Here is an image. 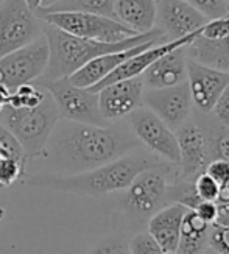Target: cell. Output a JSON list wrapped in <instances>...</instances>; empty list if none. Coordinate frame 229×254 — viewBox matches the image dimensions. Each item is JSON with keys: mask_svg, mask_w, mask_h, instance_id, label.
I'll list each match as a JSON object with an SVG mask.
<instances>
[{"mask_svg": "<svg viewBox=\"0 0 229 254\" xmlns=\"http://www.w3.org/2000/svg\"><path fill=\"white\" fill-rule=\"evenodd\" d=\"M140 147L123 127H97L59 119L41 156L53 175H76L100 167Z\"/></svg>", "mask_w": 229, "mask_h": 254, "instance_id": "6da1fadb", "label": "cell"}, {"mask_svg": "<svg viewBox=\"0 0 229 254\" xmlns=\"http://www.w3.org/2000/svg\"><path fill=\"white\" fill-rule=\"evenodd\" d=\"M166 162L150 151L134 150L100 167L76 175L39 173L22 176V183L28 187H42L73 195L100 198L109 193L122 192L133 183L139 173Z\"/></svg>", "mask_w": 229, "mask_h": 254, "instance_id": "7a4b0ae2", "label": "cell"}, {"mask_svg": "<svg viewBox=\"0 0 229 254\" xmlns=\"http://www.w3.org/2000/svg\"><path fill=\"white\" fill-rule=\"evenodd\" d=\"M181 178L178 164L162 162L139 173L117 200L113 222L117 233H139L159 209L173 203V187Z\"/></svg>", "mask_w": 229, "mask_h": 254, "instance_id": "3957f363", "label": "cell"}, {"mask_svg": "<svg viewBox=\"0 0 229 254\" xmlns=\"http://www.w3.org/2000/svg\"><path fill=\"white\" fill-rule=\"evenodd\" d=\"M42 33L49 46V64L41 78H38V83L69 78L72 73L80 70L83 65H86L89 61L106 53L128 50L131 47H136L139 44H144L148 41L166 42L162 33L158 28L151 30L148 33L134 35L128 39L114 42V44L73 36L49 24H44Z\"/></svg>", "mask_w": 229, "mask_h": 254, "instance_id": "277c9868", "label": "cell"}, {"mask_svg": "<svg viewBox=\"0 0 229 254\" xmlns=\"http://www.w3.org/2000/svg\"><path fill=\"white\" fill-rule=\"evenodd\" d=\"M53 98L47 94L44 102L35 108H13L6 105L0 113L2 125L20 145L27 159L38 158L59 120Z\"/></svg>", "mask_w": 229, "mask_h": 254, "instance_id": "5b68a950", "label": "cell"}, {"mask_svg": "<svg viewBox=\"0 0 229 254\" xmlns=\"http://www.w3.org/2000/svg\"><path fill=\"white\" fill-rule=\"evenodd\" d=\"M44 24H49L52 27H57L69 35L84 38V39H94L100 42L114 44L123 39H128L134 35L131 28L123 25L111 17L89 14V13H41L36 14Z\"/></svg>", "mask_w": 229, "mask_h": 254, "instance_id": "8992f818", "label": "cell"}, {"mask_svg": "<svg viewBox=\"0 0 229 254\" xmlns=\"http://www.w3.org/2000/svg\"><path fill=\"white\" fill-rule=\"evenodd\" d=\"M47 91L53 98L61 119L72 122L89 124L97 127L109 125L102 117L98 109V97L86 87H78L69 81V78H59L53 81L35 83Z\"/></svg>", "mask_w": 229, "mask_h": 254, "instance_id": "52a82bcc", "label": "cell"}, {"mask_svg": "<svg viewBox=\"0 0 229 254\" xmlns=\"http://www.w3.org/2000/svg\"><path fill=\"white\" fill-rule=\"evenodd\" d=\"M39 20L25 0H3L0 5V58L39 39Z\"/></svg>", "mask_w": 229, "mask_h": 254, "instance_id": "ba28073f", "label": "cell"}, {"mask_svg": "<svg viewBox=\"0 0 229 254\" xmlns=\"http://www.w3.org/2000/svg\"><path fill=\"white\" fill-rule=\"evenodd\" d=\"M47 64L49 46L42 36L30 46L0 58V84L13 92L19 86L41 78Z\"/></svg>", "mask_w": 229, "mask_h": 254, "instance_id": "9c48e42d", "label": "cell"}, {"mask_svg": "<svg viewBox=\"0 0 229 254\" xmlns=\"http://www.w3.org/2000/svg\"><path fill=\"white\" fill-rule=\"evenodd\" d=\"M129 129L133 131L140 145L148 148L150 153L156 154L166 162L179 164V148L174 131L148 109L139 106L128 116Z\"/></svg>", "mask_w": 229, "mask_h": 254, "instance_id": "30bf717a", "label": "cell"}, {"mask_svg": "<svg viewBox=\"0 0 229 254\" xmlns=\"http://www.w3.org/2000/svg\"><path fill=\"white\" fill-rule=\"evenodd\" d=\"M142 102L173 131L187 122L193 106L187 81L162 89H147Z\"/></svg>", "mask_w": 229, "mask_h": 254, "instance_id": "8fae6325", "label": "cell"}, {"mask_svg": "<svg viewBox=\"0 0 229 254\" xmlns=\"http://www.w3.org/2000/svg\"><path fill=\"white\" fill-rule=\"evenodd\" d=\"M178 148H179V173L185 181H193L196 176L204 173L209 164V145L204 128L187 120L178 129H174Z\"/></svg>", "mask_w": 229, "mask_h": 254, "instance_id": "7c38bea8", "label": "cell"}, {"mask_svg": "<svg viewBox=\"0 0 229 254\" xmlns=\"http://www.w3.org/2000/svg\"><path fill=\"white\" fill-rule=\"evenodd\" d=\"M187 86L193 106L200 113L209 114L229 86V72L207 67L187 58Z\"/></svg>", "mask_w": 229, "mask_h": 254, "instance_id": "4fadbf2b", "label": "cell"}, {"mask_svg": "<svg viewBox=\"0 0 229 254\" xmlns=\"http://www.w3.org/2000/svg\"><path fill=\"white\" fill-rule=\"evenodd\" d=\"M145 87L142 78H129L113 83L97 92L98 109L106 122H115L142 106Z\"/></svg>", "mask_w": 229, "mask_h": 254, "instance_id": "5bb4252c", "label": "cell"}, {"mask_svg": "<svg viewBox=\"0 0 229 254\" xmlns=\"http://www.w3.org/2000/svg\"><path fill=\"white\" fill-rule=\"evenodd\" d=\"M161 28H158L166 42L176 41L200 31L207 22L193 6L184 0H161L158 3V16Z\"/></svg>", "mask_w": 229, "mask_h": 254, "instance_id": "9a60e30c", "label": "cell"}, {"mask_svg": "<svg viewBox=\"0 0 229 254\" xmlns=\"http://www.w3.org/2000/svg\"><path fill=\"white\" fill-rule=\"evenodd\" d=\"M145 89H162L187 81V53L185 47L174 49L158 58L140 75Z\"/></svg>", "mask_w": 229, "mask_h": 254, "instance_id": "2e32d148", "label": "cell"}, {"mask_svg": "<svg viewBox=\"0 0 229 254\" xmlns=\"http://www.w3.org/2000/svg\"><path fill=\"white\" fill-rule=\"evenodd\" d=\"M156 44H162V42L161 41H148L144 44H139L136 47H131L128 50L102 55V57H98V58L89 61L86 65H83L80 70L72 73L69 76V81L78 87H86V89H89V87L105 80L106 76L113 70H115L122 63H125L126 60H129L131 57H134V55H137L140 52L156 46Z\"/></svg>", "mask_w": 229, "mask_h": 254, "instance_id": "e0dca14e", "label": "cell"}, {"mask_svg": "<svg viewBox=\"0 0 229 254\" xmlns=\"http://www.w3.org/2000/svg\"><path fill=\"white\" fill-rule=\"evenodd\" d=\"M187 211L189 209L185 206L179 203H172L166 207L159 209V211L148 220L147 231L167 254L174 253L178 248L181 223H182L184 215L187 214Z\"/></svg>", "mask_w": 229, "mask_h": 254, "instance_id": "ac0fdd59", "label": "cell"}, {"mask_svg": "<svg viewBox=\"0 0 229 254\" xmlns=\"http://www.w3.org/2000/svg\"><path fill=\"white\" fill-rule=\"evenodd\" d=\"M115 19L134 33L155 30L158 16V0H115Z\"/></svg>", "mask_w": 229, "mask_h": 254, "instance_id": "d6986e66", "label": "cell"}, {"mask_svg": "<svg viewBox=\"0 0 229 254\" xmlns=\"http://www.w3.org/2000/svg\"><path fill=\"white\" fill-rule=\"evenodd\" d=\"M185 53L195 63L229 72V36L220 41H209L198 36L185 46Z\"/></svg>", "mask_w": 229, "mask_h": 254, "instance_id": "ffe728a7", "label": "cell"}, {"mask_svg": "<svg viewBox=\"0 0 229 254\" xmlns=\"http://www.w3.org/2000/svg\"><path fill=\"white\" fill-rule=\"evenodd\" d=\"M209 223H206L192 209L184 215L181 223V233L178 248L174 254H203L209 248Z\"/></svg>", "mask_w": 229, "mask_h": 254, "instance_id": "44dd1931", "label": "cell"}, {"mask_svg": "<svg viewBox=\"0 0 229 254\" xmlns=\"http://www.w3.org/2000/svg\"><path fill=\"white\" fill-rule=\"evenodd\" d=\"M115 0H57L47 6H41L36 14L41 13H89L115 19ZM117 20V19H115Z\"/></svg>", "mask_w": 229, "mask_h": 254, "instance_id": "7402d4cb", "label": "cell"}, {"mask_svg": "<svg viewBox=\"0 0 229 254\" xmlns=\"http://www.w3.org/2000/svg\"><path fill=\"white\" fill-rule=\"evenodd\" d=\"M46 97H47V91L44 87L35 83H28L19 86L16 91L11 92L8 105L13 108H35L41 105Z\"/></svg>", "mask_w": 229, "mask_h": 254, "instance_id": "603a6c76", "label": "cell"}, {"mask_svg": "<svg viewBox=\"0 0 229 254\" xmlns=\"http://www.w3.org/2000/svg\"><path fill=\"white\" fill-rule=\"evenodd\" d=\"M206 136L207 145H209V158L229 162V128L218 125L209 127V129L206 131Z\"/></svg>", "mask_w": 229, "mask_h": 254, "instance_id": "cb8c5ba5", "label": "cell"}, {"mask_svg": "<svg viewBox=\"0 0 229 254\" xmlns=\"http://www.w3.org/2000/svg\"><path fill=\"white\" fill-rule=\"evenodd\" d=\"M86 254H131V253L125 234L115 233L111 236H106L100 242H97Z\"/></svg>", "mask_w": 229, "mask_h": 254, "instance_id": "d4e9b609", "label": "cell"}, {"mask_svg": "<svg viewBox=\"0 0 229 254\" xmlns=\"http://www.w3.org/2000/svg\"><path fill=\"white\" fill-rule=\"evenodd\" d=\"M25 173V165L11 154L0 158V186L8 187L20 180Z\"/></svg>", "mask_w": 229, "mask_h": 254, "instance_id": "484cf974", "label": "cell"}, {"mask_svg": "<svg viewBox=\"0 0 229 254\" xmlns=\"http://www.w3.org/2000/svg\"><path fill=\"white\" fill-rule=\"evenodd\" d=\"M184 2H187L190 6H193L207 20L229 14L228 0H184Z\"/></svg>", "mask_w": 229, "mask_h": 254, "instance_id": "4316f807", "label": "cell"}, {"mask_svg": "<svg viewBox=\"0 0 229 254\" xmlns=\"http://www.w3.org/2000/svg\"><path fill=\"white\" fill-rule=\"evenodd\" d=\"M131 254H167L148 231H139L128 242Z\"/></svg>", "mask_w": 229, "mask_h": 254, "instance_id": "83f0119b", "label": "cell"}, {"mask_svg": "<svg viewBox=\"0 0 229 254\" xmlns=\"http://www.w3.org/2000/svg\"><path fill=\"white\" fill-rule=\"evenodd\" d=\"M200 36L209 41H220L229 36V16L207 20L201 27Z\"/></svg>", "mask_w": 229, "mask_h": 254, "instance_id": "f1b7e54d", "label": "cell"}, {"mask_svg": "<svg viewBox=\"0 0 229 254\" xmlns=\"http://www.w3.org/2000/svg\"><path fill=\"white\" fill-rule=\"evenodd\" d=\"M193 189H195L196 196H198L201 201H215L217 203L220 186H218L209 175L201 173L196 176L193 180Z\"/></svg>", "mask_w": 229, "mask_h": 254, "instance_id": "f546056e", "label": "cell"}, {"mask_svg": "<svg viewBox=\"0 0 229 254\" xmlns=\"http://www.w3.org/2000/svg\"><path fill=\"white\" fill-rule=\"evenodd\" d=\"M209 250L217 254H229V226L214 223L209 233Z\"/></svg>", "mask_w": 229, "mask_h": 254, "instance_id": "4dcf8cb0", "label": "cell"}, {"mask_svg": "<svg viewBox=\"0 0 229 254\" xmlns=\"http://www.w3.org/2000/svg\"><path fill=\"white\" fill-rule=\"evenodd\" d=\"M214 122L218 127L229 128V86L225 89V92L220 95V98L215 102L214 108L211 109Z\"/></svg>", "mask_w": 229, "mask_h": 254, "instance_id": "1f68e13d", "label": "cell"}, {"mask_svg": "<svg viewBox=\"0 0 229 254\" xmlns=\"http://www.w3.org/2000/svg\"><path fill=\"white\" fill-rule=\"evenodd\" d=\"M204 173L209 175L218 186H223L229 181V162L223 159H211Z\"/></svg>", "mask_w": 229, "mask_h": 254, "instance_id": "d6a6232c", "label": "cell"}, {"mask_svg": "<svg viewBox=\"0 0 229 254\" xmlns=\"http://www.w3.org/2000/svg\"><path fill=\"white\" fill-rule=\"evenodd\" d=\"M192 211L209 225H214L218 218V204L215 201H200Z\"/></svg>", "mask_w": 229, "mask_h": 254, "instance_id": "836d02e7", "label": "cell"}, {"mask_svg": "<svg viewBox=\"0 0 229 254\" xmlns=\"http://www.w3.org/2000/svg\"><path fill=\"white\" fill-rule=\"evenodd\" d=\"M215 223L229 226V204H218V218Z\"/></svg>", "mask_w": 229, "mask_h": 254, "instance_id": "e575fe53", "label": "cell"}, {"mask_svg": "<svg viewBox=\"0 0 229 254\" xmlns=\"http://www.w3.org/2000/svg\"><path fill=\"white\" fill-rule=\"evenodd\" d=\"M217 204H229V181L223 186H220L217 196Z\"/></svg>", "mask_w": 229, "mask_h": 254, "instance_id": "d590c367", "label": "cell"}, {"mask_svg": "<svg viewBox=\"0 0 229 254\" xmlns=\"http://www.w3.org/2000/svg\"><path fill=\"white\" fill-rule=\"evenodd\" d=\"M9 97H11V91L0 84V113H2V109L9 103Z\"/></svg>", "mask_w": 229, "mask_h": 254, "instance_id": "8d00e7d4", "label": "cell"}, {"mask_svg": "<svg viewBox=\"0 0 229 254\" xmlns=\"http://www.w3.org/2000/svg\"><path fill=\"white\" fill-rule=\"evenodd\" d=\"M44 2H46V0H25V3L30 6L31 11H35V13L44 5Z\"/></svg>", "mask_w": 229, "mask_h": 254, "instance_id": "74e56055", "label": "cell"}, {"mask_svg": "<svg viewBox=\"0 0 229 254\" xmlns=\"http://www.w3.org/2000/svg\"><path fill=\"white\" fill-rule=\"evenodd\" d=\"M53 2H57V0H46L42 6H47V5H50V3H53Z\"/></svg>", "mask_w": 229, "mask_h": 254, "instance_id": "f35d334b", "label": "cell"}, {"mask_svg": "<svg viewBox=\"0 0 229 254\" xmlns=\"http://www.w3.org/2000/svg\"><path fill=\"white\" fill-rule=\"evenodd\" d=\"M203 254H217V253H214V251H211L209 248H207V250H206V251H204Z\"/></svg>", "mask_w": 229, "mask_h": 254, "instance_id": "ab89813d", "label": "cell"}, {"mask_svg": "<svg viewBox=\"0 0 229 254\" xmlns=\"http://www.w3.org/2000/svg\"><path fill=\"white\" fill-rule=\"evenodd\" d=\"M0 214H3V212H2V211H0Z\"/></svg>", "mask_w": 229, "mask_h": 254, "instance_id": "60d3db41", "label": "cell"}, {"mask_svg": "<svg viewBox=\"0 0 229 254\" xmlns=\"http://www.w3.org/2000/svg\"><path fill=\"white\" fill-rule=\"evenodd\" d=\"M172 254H174V253H172Z\"/></svg>", "mask_w": 229, "mask_h": 254, "instance_id": "b9f144b4", "label": "cell"}, {"mask_svg": "<svg viewBox=\"0 0 229 254\" xmlns=\"http://www.w3.org/2000/svg\"><path fill=\"white\" fill-rule=\"evenodd\" d=\"M228 2H229V0H228Z\"/></svg>", "mask_w": 229, "mask_h": 254, "instance_id": "7bdbcfd3", "label": "cell"}]
</instances>
